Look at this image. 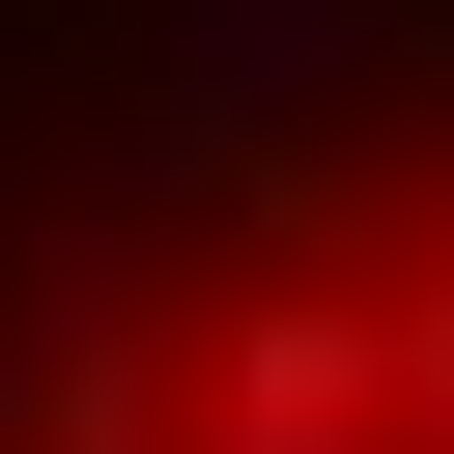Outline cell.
<instances>
[{"label":"cell","instance_id":"6da1fadb","mask_svg":"<svg viewBox=\"0 0 454 454\" xmlns=\"http://www.w3.org/2000/svg\"><path fill=\"white\" fill-rule=\"evenodd\" d=\"M199 454H426L397 284H227L199 312Z\"/></svg>","mask_w":454,"mask_h":454}]
</instances>
